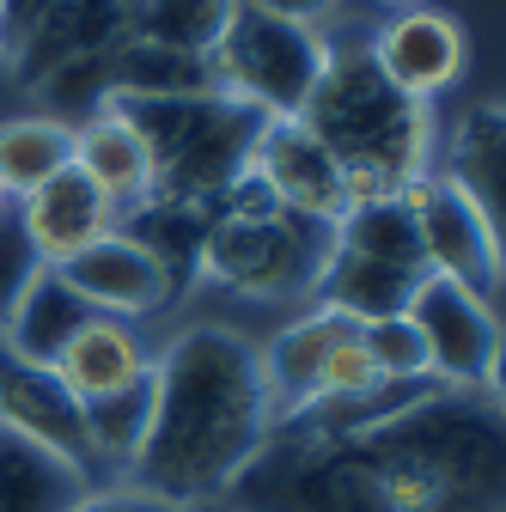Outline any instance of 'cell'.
Listing matches in <instances>:
<instances>
[{
    "label": "cell",
    "instance_id": "d4e9b609",
    "mask_svg": "<svg viewBox=\"0 0 506 512\" xmlns=\"http://www.w3.org/2000/svg\"><path fill=\"white\" fill-rule=\"evenodd\" d=\"M244 0H135V31L129 37H147V43H165V49H183V55H208L226 25L238 19Z\"/></svg>",
    "mask_w": 506,
    "mask_h": 512
},
{
    "label": "cell",
    "instance_id": "484cf974",
    "mask_svg": "<svg viewBox=\"0 0 506 512\" xmlns=\"http://www.w3.org/2000/svg\"><path fill=\"white\" fill-rule=\"evenodd\" d=\"M360 348L378 372V384H397V391H409V384H427V348L415 336V324L397 311V317H372V324H360Z\"/></svg>",
    "mask_w": 506,
    "mask_h": 512
},
{
    "label": "cell",
    "instance_id": "83f0119b",
    "mask_svg": "<svg viewBox=\"0 0 506 512\" xmlns=\"http://www.w3.org/2000/svg\"><path fill=\"white\" fill-rule=\"evenodd\" d=\"M74 512H183V506H171V500H159L135 482H104V488H86Z\"/></svg>",
    "mask_w": 506,
    "mask_h": 512
},
{
    "label": "cell",
    "instance_id": "7a4b0ae2",
    "mask_svg": "<svg viewBox=\"0 0 506 512\" xmlns=\"http://www.w3.org/2000/svg\"><path fill=\"white\" fill-rule=\"evenodd\" d=\"M147 391H153L147 439L122 482H135L183 512L226 500L232 482L263 458V445L275 433L257 336L220 324V317L183 324L153 354Z\"/></svg>",
    "mask_w": 506,
    "mask_h": 512
},
{
    "label": "cell",
    "instance_id": "ffe728a7",
    "mask_svg": "<svg viewBox=\"0 0 506 512\" xmlns=\"http://www.w3.org/2000/svg\"><path fill=\"white\" fill-rule=\"evenodd\" d=\"M86 305L74 299V287L61 281L55 269H37L31 287L19 293V305L7 311V324H0V348L25 366H55V354L74 342V330L86 324Z\"/></svg>",
    "mask_w": 506,
    "mask_h": 512
},
{
    "label": "cell",
    "instance_id": "603a6c76",
    "mask_svg": "<svg viewBox=\"0 0 506 512\" xmlns=\"http://www.w3.org/2000/svg\"><path fill=\"white\" fill-rule=\"evenodd\" d=\"M92 482L37 445L0 433V512H74Z\"/></svg>",
    "mask_w": 506,
    "mask_h": 512
},
{
    "label": "cell",
    "instance_id": "52a82bcc",
    "mask_svg": "<svg viewBox=\"0 0 506 512\" xmlns=\"http://www.w3.org/2000/svg\"><path fill=\"white\" fill-rule=\"evenodd\" d=\"M330 31H311V25H293V19H275V13H257V7H238V19L226 25V37L208 49V74H214V92L257 110L263 122H281V116H299L311 86H318L324 61H330Z\"/></svg>",
    "mask_w": 506,
    "mask_h": 512
},
{
    "label": "cell",
    "instance_id": "f546056e",
    "mask_svg": "<svg viewBox=\"0 0 506 512\" xmlns=\"http://www.w3.org/2000/svg\"><path fill=\"white\" fill-rule=\"evenodd\" d=\"M257 13H275V19H293V25H311V31H330V19L342 13V0H244Z\"/></svg>",
    "mask_w": 506,
    "mask_h": 512
},
{
    "label": "cell",
    "instance_id": "2e32d148",
    "mask_svg": "<svg viewBox=\"0 0 506 512\" xmlns=\"http://www.w3.org/2000/svg\"><path fill=\"white\" fill-rule=\"evenodd\" d=\"M129 31H135V0H55L49 19L25 37V49L7 61V68H13L19 86H37L55 68H68V61L116 49Z\"/></svg>",
    "mask_w": 506,
    "mask_h": 512
},
{
    "label": "cell",
    "instance_id": "8992f818",
    "mask_svg": "<svg viewBox=\"0 0 506 512\" xmlns=\"http://www.w3.org/2000/svg\"><path fill=\"white\" fill-rule=\"evenodd\" d=\"M421 281H427V263L403 214V196L366 202L330 226V250H324L318 287H311V305L348 317V324H372V317H397Z\"/></svg>",
    "mask_w": 506,
    "mask_h": 512
},
{
    "label": "cell",
    "instance_id": "5b68a950",
    "mask_svg": "<svg viewBox=\"0 0 506 512\" xmlns=\"http://www.w3.org/2000/svg\"><path fill=\"white\" fill-rule=\"evenodd\" d=\"M122 110H129V122L147 141L153 202L214 214L250 177V153H257V135H263L257 110H244L220 92L153 98V104H122Z\"/></svg>",
    "mask_w": 506,
    "mask_h": 512
},
{
    "label": "cell",
    "instance_id": "ba28073f",
    "mask_svg": "<svg viewBox=\"0 0 506 512\" xmlns=\"http://www.w3.org/2000/svg\"><path fill=\"white\" fill-rule=\"evenodd\" d=\"M403 317L415 324L421 348H427V372L433 384L452 391H494L500 397V311L494 299L427 275L415 287V299L403 305Z\"/></svg>",
    "mask_w": 506,
    "mask_h": 512
},
{
    "label": "cell",
    "instance_id": "ac0fdd59",
    "mask_svg": "<svg viewBox=\"0 0 506 512\" xmlns=\"http://www.w3.org/2000/svg\"><path fill=\"white\" fill-rule=\"evenodd\" d=\"M80 403L92 397H110V391H129L153 372V348H147V330L141 324H122V317H86L74 330V342L55 354L49 366Z\"/></svg>",
    "mask_w": 506,
    "mask_h": 512
},
{
    "label": "cell",
    "instance_id": "277c9868",
    "mask_svg": "<svg viewBox=\"0 0 506 512\" xmlns=\"http://www.w3.org/2000/svg\"><path fill=\"white\" fill-rule=\"evenodd\" d=\"M324 250H330V226L275 208L244 177L202 226L196 281H208L232 299H250V305H287V299L311 305Z\"/></svg>",
    "mask_w": 506,
    "mask_h": 512
},
{
    "label": "cell",
    "instance_id": "1f68e13d",
    "mask_svg": "<svg viewBox=\"0 0 506 512\" xmlns=\"http://www.w3.org/2000/svg\"><path fill=\"white\" fill-rule=\"evenodd\" d=\"M196 512H238V506H226V500H214V506H196Z\"/></svg>",
    "mask_w": 506,
    "mask_h": 512
},
{
    "label": "cell",
    "instance_id": "4dcf8cb0",
    "mask_svg": "<svg viewBox=\"0 0 506 512\" xmlns=\"http://www.w3.org/2000/svg\"><path fill=\"white\" fill-rule=\"evenodd\" d=\"M378 13H409V7H433V0H372Z\"/></svg>",
    "mask_w": 506,
    "mask_h": 512
},
{
    "label": "cell",
    "instance_id": "30bf717a",
    "mask_svg": "<svg viewBox=\"0 0 506 512\" xmlns=\"http://www.w3.org/2000/svg\"><path fill=\"white\" fill-rule=\"evenodd\" d=\"M360 43L372 55V68L385 74L403 98H421V104H439L470 74V31L446 7L385 13L372 25V37H360Z\"/></svg>",
    "mask_w": 506,
    "mask_h": 512
},
{
    "label": "cell",
    "instance_id": "3957f363",
    "mask_svg": "<svg viewBox=\"0 0 506 512\" xmlns=\"http://www.w3.org/2000/svg\"><path fill=\"white\" fill-rule=\"evenodd\" d=\"M299 122L324 141V153L342 171L348 208L397 202L415 177L433 171L439 116L421 98H403L385 74L372 68L366 43H330V61L311 86Z\"/></svg>",
    "mask_w": 506,
    "mask_h": 512
},
{
    "label": "cell",
    "instance_id": "e0dca14e",
    "mask_svg": "<svg viewBox=\"0 0 506 512\" xmlns=\"http://www.w3.org/2000/svg\"><path fill=\"white\" fill-rule=\"evenodd\" d=\"M348 330H354L348 317H336V311H324V305H305L299 317H287L269 342H257L275 421H293V415H305L311 403H318L324 360H330V348H336Z\"/></svg>",
    "mask_w": 506,
    "mask_h": 512
},
{
    "label": "cell",
    "instance_id": "9c48e42d",
    "mask_svg": "<svg viewBox=\"0 0 506 512\" xmlns=\"http://www.w3.org/2000/svg\"><path fill=\"white\" fill-rule=\"evenodd\" d=\"M403 214L415 226L427 275L458 281V287H470L482 299L500 293V226L482 220V208L464 196V189H452L439 171H427V177H415L403 189Z\"/></svg>",
    "mask_w": 506,
    "mask_h": 512
},
{
    "label": "cell",
    "instance_id": "4316f807",
    "mask_svg": "<svg viewBox=\"0 0 506 512\" xmlns=\"http://www.w3.org/2000/svg\"><path fill=\"white\" fill-rule=\"evenodd\" d=\"M37 269H43L37 250L25 244V232H19V220H13V208H7V214H0V324H7V311L19 305V293L31 287Z\"/></svg>",
    "mask_w": 506,
    "mask_h": 512
},
{
    "label": "cell",
    "instance_id": "7c38bea8",
    "mask_svg": "<svg viewBox=\"0 0 506 512\" xmlns=\"http://www.w3.org/2000/svg\"><path fill=\"white\" fill-rule=\"evenodd\" d=\"M250 183H257L275 208H287V214H299V220L336 226V220L348 214L342 171H336V159L324 153V141L311 135L299 116L263 122L257 153H250Z\"/></svg>",
    "mask_w": 506,
    "mask_h": 512
},
{
    "label": "cell",
    "instance_id": "f1b7e54d",
    "mask_svg": "<svg viewBox=\"0 0 506 512\" xmlns=\"http://www.w3.org/2000/svg\"><path fill=\"white\" fill-rule=\"evenodd\" d=\"M49 7L55 0H0V68L25 49V37L49 19Z\"/></svg>",
    "mask_w": 506,
    "mask_h": 512
},
{
    "label": "cell",
    "instance_id": "44dd1931",
    "mask_svg": "<svg viewBox=\"0 0 506 512\" xmlns=\"http://www.w3.org/2000/svg\"><path fill=\"white\" fill-rule=\"evenodd\" d=\"M214 92L208 55H183L147 37H122L110 49V98L116 104H153V98H196Z\"/></svg>",
    "mask_w": 506,
    "mask_h": 512
},
{
    "label": "cell",
    "instance_id": "9a60e30c",
    "mask_svg": "<svg viewBox=\"0 0 506 512\" xmlns=\"http://www.w3.org/2000/svg\"><path fill=\"white\" fill-rule=\"evenodd\" d=\"M13 220H19V232L37 250L43 269H61L68 256H80L86 244H98L104 232L122 226L116 202L104 196V189H92L74 165L61 171V177H49L43 189H31L25 202H13Z\"/></svg>",
    "mask_w": 506,
    "mask_h": 512
},
{
    "label": "cell",
    "instance_id": "6da1fadb",
    "mask_svg": "<svg viewBox=\"0 0 506 512\" xmlns=\"http://www.w3.org/2000/svg\"><path fill=\"white\" fill-rule=\"evenodd\" d=\"M500 500V397L433 378L275 421L226 494L238 512H500Z\"/></svg>",
    "mask_w": 506,
    "mask_h": 512
},
{
    "label": "cell",
    "instance_id": "cb8c5ba5",
    "mask_svg": "<svg viewBox=\"0 0 506 512\" xmlns=\"http://www.w3.org/2000/svg\"><path fill=\"white\" fill-rule=\"evenodd\" d=\"M86 415V445H92V464H98V482H122L147 439V415H153V391L147 378L129 384V391H110V397H92L80 403Z\"/></svg>",
    "mask_w": 506,
    "mask_h": 512
},
{
    "label": "cell",
    "instance_id": "8fae6325",
    "mask_svg": "<svg viewBox=\"0 0 506 512\" xmlns=\"http://www.w3.org/2000/svg\"><path fill=\"white\" fill-rule=\"evenodd\" d=\"M74 287V299L92 317H122V324H141V317H159L177 299V281L165 275V263L135 238V232H104L98 244H86L80 256L55 269Z\"/></svg>",
    "mask_w": 506,
    "mask_h": 512
},
{
    "label": "cell",
    "instance_id": "d6986e66",
    "mask_svg": "<svg viewBox=\"0 0 506 512\" xmlns=\"http://www.w3.org/2000/svg\"><path fill=\"white\" fill-rule=\"evenodd\" d=\"M74 171L104 189V196L116 202V214H129L153 196V159H147V141L141 128L129 122V110L110 104L86 122H74Z\"/></svg>",
    "mask_w": 506,
    "mask_h": 512
},
{
    "label": "cell",
    "instance_id": "d6a6232c",
    "mask_svg": "<svg viewBox=\"0 0 506 512\" xmlns=\"http://www.w3.org/2000/svg\"><path fill=\"white\" fill-rule=\"evenodd\" d=\"M7 208H13V202H7V196H0V214H7Z\"/></svg>",
    "mask_w": 506,
    "mask_h": 512
},
{
    "label": "cell",
    "instance_id": "7402d4cb",
    "mask_svg": "<svg viewBox=\"0 0 506 512\" xmlns=\"http://www.w3.org/2000/svg\"><path fill=\"white\" fill-rule=\"evenodd\" d=\"M68 165H74V128L68 122H55L49 110L0 122V196L7 202H25L31 189H43Z\"/></svg>",
    "mask_w": 506,
    "mask_h": 512
},
{
    "label": "cell",
    "instance_id": "5bb4252c",
    "mask_svg": "<svg viewBox=\"0 0 506 512\" xmlns=\"http://www.w3.org/2000/svg\"><path fill=\"white\" fill-rule=\"evenodd\" d=\"M433 171L446 177L452 189L482 208L488 226L506 220V104L488 92V98H470L433 141Z\"/></svg>",
    "mask_w": 506,
    "mask_h": 512
},
{
    "label": "cell",
    "instance_id": "4fadbf2b",
    "mask_svg": "<svg viewBox=\"0 0 506 512\" xmlns=\"http://www.w3.org/2000/svg\"><path fill=\"white\" fill-rule=\"evenodd\" d=\"M0 433H13L37 452L74 464L92 488L98 482V464H92V445H86V415H80V397L61 384L49 366H25L0 348Z\"/></svg>",
    "mask_w": 506,
    "mask_h": 512
}]
</instances>
